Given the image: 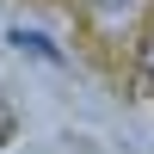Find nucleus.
<instances>
[{
	"label": "nucleus",
	"instance_id": "nucleus-1",
	"mask_svg": "<svg viewBox=\"0 0 154 154\" xmlns=\"http://www.w3.org/2000/svg\"><path fill=\"white\" fill-rule=\"evenodd\" d=\"M6 43H12V49H25V56H37V62H49V68H62V62H68V56H62V49L43 37V31H25V25L6 37Z\"/></svg>",
	"mask_w": 154,
	"mask_h": 154
},
{
	"label": "nucleus",
	"instance_id": "nucleus-2",
	"mask_svg": "<svg viewBox=\"0 0 154 154\" xmlns=\"http://www.w3.org/2000/svg\"><path fill=\"white\" fill-rule=\"evenodd\" d=\"M123 6H130V0H93V12H99V19H117Z\"/></svg>",
	"mask_w": 154,
	"mask_h": 154
},
{
	"label": "nucleus",
	"instance_id": "nucleus-3",
	"mask_svg": "<svg viewBox=\"0 0 154 154\" xmlns=\"http://www.w3.org/2000/svg\"><path fill=\"white\" fill-rule=\"evenodd\" d=\"M142 74H148V86H154V31H148V43H142Z\"/></svg>",
	"mask_w": 154,
	"mask_h": 154
}]
</instances>
